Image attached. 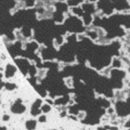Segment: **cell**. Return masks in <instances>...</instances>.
<instances>
[{"label":"cell","instance_id":"9","mask_svg":"<svg viewBox=\"0 0 130 130\" xmlns=\"http://www.w3.org/2000/svg\"><path fill=\"white\" fill-rule=\"evenodd\" d=\"M70 11L72 12V14L74 16H77V18H81V16L84 15V10L81 6H77V7H71L70 8Z\"/></svg>","mask_w":130,"mask_h":130},{"label":"cell","instance_id":"16","mask_svg":"<svg viewBox=\"0 0 130 130\" xmlns=\"http://www.w3.org/2000/svg\"><path fill=\"white\" fill-rule=\"evenodd\" d=\"M1 120H2V123H9V121L11 120V115H9L8 113H3L2 114V118H1Z\"/></svg>","mask_w":130,"mask_h":130},{"label":"cell","instance_id":"15","mask_svg":"<svg viewBox=\"0 0 130 130\" xmlns=\"http://www.w3.org/2000/svg\"><path fill=\"white\" fill-rule=\"evenodd\" d=\"M87 115H88V113H87L86 111H85V109H80L79 113L77 114V117H78V120H79V121L84 120V119L87 117Z\"/></svg>","mask_w":130,"mask_h":130},{"label":"cell","instance_id":"11","mask_svg":"<svg viewBox=\"0 0 130 130\" xmlns=\"http://www.w3.org/2000/svg\"><path fill=\"white\" fill-rule=\"evenodd\" d=\"M38 120H36V119H28L25 121V128L26 129H35V128H37V126H38Z\"/></svg>","mask_w":130,"mask_h":130},{"label":"cell","instance_id":"10","mask_svg":"<svg viewBox=\"0 0 130 130\" xmlns=\"http://www.w3.org/2000/svg\"><path fill=\"white\" fill-rule=\"evenodd\" d=\"M19 88V86L16 85V83H14V81H11V80H8L6 81V86H5V90H7L8 92H12L16 90V89Z\"/></svg>","mask_w":130,"mask_h":130},{"label":"cell","instance_id":"14","mask_svg":"<svg viewBox=\"0 0 130 130\" xmlns=\"http://www.w3.org/2000/svg\"><path fill=\"white\" fill-rule=\"evenodd\" d=\"M38 123L39 124H47L48 123V114H40V115L38 116Z\"/></svg>","mask_w":130,"mask_h":130},{"label":"cell","instance_id":"5","mask_svg":"<svg viewBox=\"0 0 130 130\" xmlns=\"http://www.w3.org/2000/svg\"><path fill=\"white\" fill-rule=\"evenodd\" d=\"M66 14L64 12H61L55 10L53 12V15H52V21H53L55 24H64L65 20H66Z\"/></svg>","mask_w":130,"mask_h":130},{"label":"cell","instance_id":"4","mask_svg":"<svg viewBox=\"0 0 130 130\" xmlns=\"http://www.w3.org/2000/svg\"><path fill=\"white\" fill-rule=\"evenodd\" d=\"M81 8H83L85 13H89V14L94 15L95 11H96V3L89 2L88 0H84V2L81 3Z\"/></svg>","mask_w":130,"mask_h":130},{"label":"cell","instance_id":"19","mask_svg":"<svg viewBox=\"0 0 130 130\" xmlns=\"http://www.w3.org/2000/svg\"><path fill=\"white\" fill-rule=\"evenodd\" d=\"M128 56H129V59H130V52H129V54H128Z\"/></svg>","mask_w":130,"mask_h":130},{"label":"cell","instance_id":"18","mask_svg":"<svg viewBox=\"0 0 130 130\" xmlns=\"http://www.w3.org/2000/svg\"><path fill=\"white\" fill-rule=\"evenodd\" d=\"M88 1H89V2H93V3H96V1H98V0H88Z\"/></svg>","mask_w":130,"mask_h":130},{"label":"cell","instance_id":"6","mask_svg":"<svg viewBox=\"0 0 130 130\" xmlns=\"http://www.w3.org/2000/svg\"><path fill=\"white\" fill-rule=\"evenodd\" d=\"M81 21H83V24L85 27H88L93 24V21H94V16L92 14H89V13H84V15L81 16Z\"/></svg>","mask_w":130,"mask_h":130},{"label":"cell","instance_id":"2","mask_svg":"<svg viewBox=\"0 0 130 130\" xmlns=\"http://www.w3.org/2000/svg\"><path fill=\"white\" fill-rule=\"evenodd\" d=\"M14 63L18 66L19 71L22 73L23 76L28 75V71H29V67L31 65L29 59L25 58V56H16L14 59Z\"/></svg>","mask_w":130,"mask_h":130},{"label":"cell","instance_id":"12","mask_svg":"<svg viewBox=\"0 0 130 130\" xmlns=\"http://www.w3.org/2000/svg\"><path fill=\"white\" fill-rule=\"evenodd\" d=\"M38 70L39 68L37 67L36 64H31L30 67H29V71H28V76L29 77H36L38 74Z\"/></svg>","mask_w":130,"mask_h":130},{"label":"cell","instance_id":"8","mask_svg":"<svg viewBox=\"0 0 130 130\" xmlns=\"http://www.w3.org/2000/svg\"><path fill=\"white\" fill-rule=\"evenodd\" d=\"M63 83H64V86L68 88V89H72V88H75V79L73 76H67V77H64L63 78Z\"/></svg>","mask_w":130,"mask_h":130},{"label":"cell","instance_id":"3","mask_svg":"<svg viewBox=\"0 0 130 130\" xmlns=\"http://www.w3.org/2000/svg\"><path fill=\"white\" fill-rule=\"evenodd\" d=\"M18 66L12 63H7L6 64V70H5V75H6V78L8 80H11L13 77L16 76V73H18Z\"/></svg>","mask_w":130,"mask_h":130},{"label":"cell","instance_id":"17","mask_svg":"<svg viewBox=\"0 0 130 130\" xmlns=\"http://www.w3.org/2000/svg\"><path fill=\"white\" fill-rule=\"evenodd\" d=\"M124 128H130V117L126 119L125 124H124Z\"/></svg>","mask_w":130,"mask_h":130},{"label":"cell","instance_id":"7","mask_svg":"<svg viewBox=\"0 0 130 130\" xmlns=\"http://www.w3.org/2000/svg\"><path fill=\"white\" fill-rule=\"evenodd\" d=\"M111 66H112V68H123L124 64H123V61H121L120 56H113Z\"/></svg>","mask_w":130,"mask_h":130},{"label":"cell","instance_id":"13","mask_svg":"<svg viewBox=\"0 0 130 130\" xmlns=\"http://www.w3.org/2000/svg\"><path fill=\"white\" fill-rule=\"evenodd\" d=\"M41 112L42 113H44V114H50L51 113V111H52V105L51 104H49V103H42V105H41Z\"/></svg>","mask_w":130,"mask_h":130},{"label":"cell","instance_id":"1","mask_svg":"<svg viewBox=\"0 0 130 130\" xmlns=\"http://www.w3.org/2000/svg\"><path fill=\"white\" fill-rule=\"evenodd\" d=\"M96 9L102 11L105 16H111L115 13V7L111 0H98Z\"/></svg>","mask_w":130,"mask_h":130}]
</instances>
